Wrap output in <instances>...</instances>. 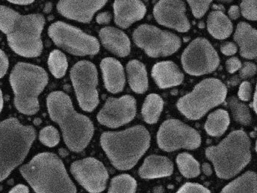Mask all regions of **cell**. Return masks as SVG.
I'll list each match as a JSON object with an SVG mask.
<instances>
[{
  "instance_id": "cell-1",
  "label": "cell",
  "mask_w": 257,
  "mask_h": 193,
  "mask_svg": "<svg viewBox=\"0 0 257 193\" xmlns=\"http://www.w3.org/2000/svg\"><path fill=\"white\" fill-rule=\"evenodd\" d=\"M45 22L44 16L40 14L23 15L0 6V31L7 36L11 49L22 57L31 58L42 54Z\"/></svg>"
},
{
  "instance_id": "cell-2",
  "label": "cell",
  "mask_w": 257,
  "mask_h": 193,
  "mask_svg": "<svg viewBox=\"0 0 257 193\" xmlns=\"http://www.w3.org/2000/svg\"><path fill=\"white\" fill-rule=\"evenodd\" d=\"M47 107L51 119L61 127L69 149L76 152L85 149L94 135V125L74 110L70 96L63 91L52 92L47 98Z\"/></svg>"
},
{
  "instance_id": "cell-3",
  "label": "cell",
  "mask_w": 257,
  "mask_h": 193,
  "mask_svg": "<svg viewBox=\"0 0 257 193\" xmlns=\"http://www.w3.org/2000/svg\"><path fill=\"white\" fill-rule=\"evenodd\" d=\"M150 140L148 130L136 125L124 131L103 133L100 145L115 168L127 170L133 168L145 154Z\"/></svg>"
},
{
  "instance_id": "cell-4",
  "label": "cell",
  "mask_w": 257,
  "mask_h": 193,
  "mask_svg": "<svg viewBox=\"0 0 257 193\" xmlns=\"http://www.w3.org/2000/svg\"><path fill=\"white\" fill-rule=\"evenodd\" d=\"M20 170L37 193H76L64 163L55 154H39Z\"/></svg>"
},
{
  "instance_id": "cell-5",
  "label": "cell",
  "mask_w": 257,
  "mask_h": 193,
  "mask_svg": "<svg viewBox=\"0 0 257 193\" xmlns=\"http://www.w3.org/2000/svg\"><path fill=\"white\" fill-rule=\"evenodd\" d=\"M205 155L213 163L218 177L230 179L249 164L250 140L244 131H234L217 146L207 148Z\"/></svg>"
},
{
  "instance_id": "cell-6",
  "label": "cell",
  "mask_w": 257,
  "mask_h": 193,
  "mask_svg": "<svg viewBox=\"0 0 257 193\" xmlns=\"http://www.w3.org/2000/svg\"><path fill=\"white\" fill-rule=\"evenodd\" d=\"M35 138V129L18 119L0 122V181L23 162Z\"/></svg>"
},
{
  "instance_id": "cell-7",
  "label": "cell",
  "mask_w": 257,
  "mask_h": 193,
  "mask_svg": "<svg viewBox=\"0 0 257 193\" xmlns=\"http://www.w3.org/2000/svg\"><path fill=\"white\" fill-rule=\"evenodd\" d=\"M10 84L15 94V106L23 114L34 115L40 110L39 96L49 82L43 68L20 62L12 70Z\"/></svg>"
},
{
  "instance_id": "cell-8",
  "label": "cell",
  "mask_w": 257,
  "mask_h": 193,
  "mask_svg": "<svg viewBox=\"0 0 257 193\" xmlns=\"http://www.w3.org/2000/svg\"><path fill=\"white\" fill-rule=\"evenodd\" d=\"M227 96V87L220 80L209 78L195 86L190 93L177 101L179 111L191 120L202 118L209 110L220 105Z\"/></svg>"
},
{
  "instance_id": "cell-9",
  "label": "cell",
  "mask_w": 257,
  "mask_h": 193,
  "mask_svg": "<svg viewBox=\"0 0 257 193\" xmlns=\"http://www.w3.org/2000/svg\"><path fill=\"white\" fill-rule=\"evenodd\" d=\"M48 34L57 46L72 55H95L100 51V43L94 36L62 21L51 24Z\"/></svg>"
},
{
  "instance_id": "cell-10",
  "label": "cell",
  "mask_w": 257,
  "mask_h": 193,
  "mask_svg": "<svg viewBox=\"0 0 257 193\" xmlns=\"http://www.w3.org/2000/svg\"><path fill=\"white\" fill-rule=\"evenodd\" d=\"M132 38L135 45L151 57H168L181 46L178 36L150 24H142L135 29Z\"/></svg>"
},
{
  "instance_id": "cell-11",
  "label": "cell",
  "mask_w": 257,
  "mask_h": 193,
  "mask_svg": "<svg viewBox=\"0 0 257 193\" xmlns=\"http://www.w3.org/2000/svg\"><path fill=\"white\" fill-rule=\"evenodd\" d=\"M70 78L81 108L92 112L99 104L98 72L95 65L88 60L77 62L70 70Z\"/></svg>"
},
{
  "instance_id": "cell-12",
  "label": "cell",
  "mask_w": 257,
  "mask_h": 193,
  "mask_svg": "<svg viewBox=\"0 0 257 193\" xmlns=\"http://www.w3.org/2000/svg\"><path fill=\"white\" fill-rule=\"evenodd\" d=\"M181 63L186 73L199 76L216 70L219 57L210 42L199 37L192 41L183 51Z\"/></svg>"
},
{
  "instance_id": "cell-13",
  "label": "cell",
  "mask_w": 257,
  "mask_h": 193,
  "mask_svg": "<svg viewBox=\"0 0 257 193\" xmlns=\"http://www.w3.org/2000/svg\"><path fill=\"white\" fill-rule=\"evenodd\" d=\"M159 148L165 152L180 149H195L201 146L199 133L177 119H168L161 125L157 133Z\"/></svg>"
},
{
  "instance_id": "cell-14",
  "label": "cell",
  "mask_w": 257,
  "mask_h": 193,
  "mask_svg": "<svg viewBox=\"0 0 257 193\" xmlns=\"http://www.w3.org/2000/svg\"><path fill=\"white\" fill-rule=\"evenodd\" d=\"M70 170L75 179L90 193H100L106 188L109 174L103 163L96 158L75 161Z\"/></svg>"
},
{
  "instance_id": "cell-15",
  "label": "cell",
  "mask_w": 257,
  "mask_h": 193,
  "mask_svg": "<svg viewBox=\"0 0 257 193\" xmlns=\"http://www.w3.org/2000/svg\"><path fill=\"white\" fill-rule=\"evenodd\" d=\"M136 100L131 95L109 98L97 114L99 123L115 128L129 123L136 116Z\"/></svg>"
},
{
  "instance_id": "cell-16",
  "label": "cell",
  "mask_w": 257,
  "mask_h": 193,
  "mask_svg": "<svg viewBox=\"0 0 257 193\" xmlns=\"http://www.w3.org/2000/svg\"><path fill=\"white\" fill-rule=\"evenodd\" d=\"M153 16L161 25L180 33L190 30L186 6L182 0H159L153 8Z\"/></svg>"
},
{
  "instance_id": "cell-17",
  "label": "cell",
  "mask_w": 257,
  "mask_h": 193,
  "mask_svg": "<svg viewBox=\"0 0 257 193\" xmlns=\"http://www.w3.org/2000/svg\"><path fill=\"white\" fill-rule=\"evenodd\" d=\"M108 0H59L58 12L62 16L81 23H89L96 12L102 9Z\"/></svg>"
},
{
  "instance_id": "cell-18",
  "label": "cell",
  "mask_w": 257,
  "mask_h": 193,
  "mask_svg": "<svg viewBox=\"0 0 257 193\" xmlns=\"http://www.w3.org/2000/svg\"><path fill=\"white\" fill-rule=\"evenodd\" d=\"M113 10L115 24L122 29L128 28L141 21L147 13V8L142 0H115Z\"/></svg>"
},
{
  "instance_id": "cell-19",
  "label": "cell",
  "mask_w": 257,
  "mask_h": 193,
  "mask_svg": "<svg viewBox=\"0 0 257 193\" xmlns=\"http://www.w3.org/2000/svg\"><path fill=\"white\" fill-rule=\"evenodd\" d=\"M105 87L112 93L121 92L125 85V74L122 64L116 59L106 57L100 62Z\"/></svg>"
},
{
  "instance_id": "cell-20",
  "label": "cell",
  "mask_w": 257,
  "mask_h": 193,
  "mask_svg": "<svg viewBox=\"0 0 257 193\" xmlns=\"http://www.w3.org/2000/svg\"><path fill=\"white\" fill-rule=\"evenodd\" d=\"M102 45L106 49L120 57H127L131 52L128 36L119 29L106 27L99 32Z\"/></svg>"
},
{
  "instance_id": "cell-21",
  "label": "cell",
  "mask_w": 257,
  "mask_h": 193,
  "mask_svg": "<svg viewBox=\"0 0 257 193\" xmlns=\"http://www.w3.org/2000/svg\"><path fill=\"white\" fill-rule=\"evenodd\" d=\"M152 76L160 88L180 85L184 75L179 66L172 61H162L156 63L152 69Z\"/></svg>"
},
{
  "instance_id": "cell-22",
  "label": "cell",
  "mask_w": 257,
  "mask_h": 193,
  "mask_svg": "<svg viewBox=\"0 0 257 193\" xmlns=\"http://www.w3.org/2000/svg\"><path fill=\"white\" fill-rule=\"evenodd\" d=\"M234 40L240 48V56L248 60L256 58L257 31L246 22L237 24Z\"/></svg>"
},
{
  "instance_id": "cell-23",
  "label": "cell",
  "mask_w": 257,
  "mask_h": 193,
  "mask_svg": "<svg viewBox=\"0 0 257 193\" xmlns=\"http://www.w3.org/2000/svg\"><path fill=\"white\" fill-rule=\"evenodd\" d=\"M174 172L172 161L162 155H152L146 158L139 168V176L143 179H156L171 176Z\"/></svg>"
},
{
  "instance_id": "cell-24",
  "label": "cell",
  "mask_w": 257,
  "mask_h": 193,
  "mask_svg": "<svg viewBox=\"0 0 257 193\" xmlns=\"http://www.w3.org/2000/svg\"><path fill=\"white\" fill-rule=\"evenodd\" d=\"M208 33L219 40L227 39L233 32L231 20L221 11H212L207 19Z\"/></svg>"
},
{
  "instance_id": "cell-25",
  "label": "cell",
  "mask_w": 257,
  "mask_h": 193,
  "mask_svg": "<svg viewBox=\"0 0 257 193\" xmlns=\"http://www.w3.org/2000/svg\"><path fill=\"white\" fill-rule=\"evenodd\" d=\"M129 85L137 93H144L148 89L149 82L145 65L138 60H132L126 66Z\"/></svg>"
},
{
  "instance_id": "cell-26",
  "label": "cell",
  "mask_w": 257,
  "mask_h": 193,
  "mask_svg": "<svg viewBox=\"0 0 257 193\" xmlns=\"http://www.w3.org/2000/svg\"><path fill=\"white\" fill-rule=\"evenodd\" d=\"M220 193H257L256 174L246 171L225 185Z\"/></svg>"
},
{
  "instance_id": "cell-27",
  "label": "cell",
  "mask_w": 257,
  "mask_h": 193,
  "mask_svg": "<svg viewBox=\"0 0 257 193\" xmlns=\"http://www.w3.org/2000/svg\"><path fill=\"white\" fill-rule=\"evenodd\" d=\"M229 124L228 112L219 109L209 115L204 125V129L207 134L212 137H220L228 129Z\"/></svg>"
},
{
  "instance_id": "cell-28",
  "label": "cell",
  "mask_w": 257,
  "mask_h": 193,
  "mask_svg": "<svg viewBox=\"0 0 257 193\" xmlns=\"http://www.w3.org/2000/svg\"><path fill=\"white\" fill-rule=\"evenodd\" d=\"M163 107L162 98L157 93H150L146 98L141 109L143 119L150 125L157 123Z\"/></svg>"
},
{
  "instance_id": "cell-29",
  "label": "cell",
  "mask_w": 257,
  "mask_h": 193,
  "mask_svg": "<svg viewBox=\"0 0 257 193\" xmlns=\"http://www.w3.org/2000/svg\"><path fill=\"white\" fill-rule=\"evenodd\" d=\"M177 167L180 173L186 178H195L201 173L200 164L192 155L187 152H183L177 155Z\"/></svg>"
},
{
  "instance_id": "cell-30",
  "label": "cell",
  "mask_w": 257,
  "mask_h": 193,
  "mask_svg": "<svg viewBox=\"0 0 257 193\" xmlns=\"http://www.w3.org/2000/svg\"><path fill=\"white\" fill-rule=\"evenodd\" d=\"M48 66L51 73L57 78L65 75L68 69V61L65 54L60 50H54L48 58Z\"/></svg>"
},
{
  "instance_id": "cell-31",
  "label": "cell",
  "mask_w": 257,
  "mask_h": 193,
  "mask_svg": "<svg viewBox=\"0 0 257 193\" xmlns=\"http://www.w3.org/2000/svg\"><path fill=\"white\" fill-rule=\"evenodd\" d=\"M136 179L129 174H121L112 178L108 193H135L137 191Z\"/></svg>"
},
{
  "instance_id": "cell-32",
  "label": "cell",
  "mask_w": 257,
  "mask_h": 193,
  "mask_svg": "<svg viewBox=\"0 0 257 193\" xmlns=\"http://www.w3.org/2000/svg\"><path fill=\"white\" fill-rule=\"evenodd\" d=\"M228 102L231 114L235 122L240 125H250L252 122V116L247 106L239 101V100L234 96H231Z\"/></svg>"
},
{
  "instance_id": "cell-33",
  "label": "cell",
  "mask_w": 257,
  "mask_h": 193,
  "mask_svg": "<svg viewBox=\"0 0 257 193\" xmlns=\"http://www.w3.org/2000/svg\"><path fill=\"white\" fill-rule=\"evenodd\" d=\"M40 140L45 146H49V147H54L59 143V132L55 127H46L40 131Z\"/></svg>"
},
{
  "instance_id": "cell-34",
  "label": "cell",
  "mask_w": 257,
  "mask_h": 193,
  "mask_svg": "<svg viewBox=\"0 0 257 193\" xmlns=\"http://www.w3.org/2000/svg\"><path fill=\"white\" fill-rule=\"evenodd\" d=\"M189 3L194 17L201 18L205 15L213 0H186Z\"/></svg>"
},
{
  "instance_id": "cell-35",
  "label": "cell",
  "mask_w": 257,
  "mask_h": 193,
  "mask_svg": "<svg viewBox=\"0 0 257 193\" xmlns=\"http://www.w3.org/2000/svg\"><path fill=\"white\" fill-rule=\"evenodd\" d=\"M240 11L243 18L246 20L256 21V0H243L240 3Z\"/></svg>"
},
{
  "instance_id": "cell-36",
  "label": "cell",
  "mask_w": 257,
  "mask_h": 193,
  "mask_svg": "<svg viewBox=\"0 0 257 193\" xmlns=\"http://www.w3.org/2000/svg\"><path fill=\"white\" fill-rule=\"evenodd\" d=\"M177 193H211L204 185L194 182H186L180 187Z\"/></svg>"
},
{
  "instance_id": "cell-37",
  "label": "cell",
  "mask_w": 257,
  "mask_h": 193,
  "mask_svg": "<svg viewBox=\"0 0 257 193\" xmlns=\"http://www.w3.org/2000/svg\"><path fill=\"white\" fill-rule=\"evenodd\" d=\"M252 88L250 83L249 81H243L239 87L237 96H238L240 101H243V102H247V101H250L251 98H252Z\"/></svg>"
},
{
  "instance_id": "cell-38",
  "label": "cell",
  "mask_w": 257,
  "mask_h": 193,
  "mask_svg": "<svg viewBox=\"0 0 257 193\" xmlns=\"http://www.w3.org/2000/svg\"><path fill=\"white\" fill-rule=\"evenodd\" d=\"M256 72V66L252 62L246 61L241 65L239 77L242 79L253 76Z\"/></svg>"
},
{
  "instance_id": "cell-39",
  "label": "cell",
  "mask_w": 257,
  "mask_h": 193,
  "mask_svg": "<svg viewBox=\"0 0 257 193\" xmlns=\"http://www.w3.org/2000/svg\"><path fill=\"white\" fill-rule=\"evenodd\" d=\"M241 62L237 57H232L227 60L225 62V69L229 73H234L241 67Z\"/></svg>"
},
{
  "instance_id": "cell-40",
  "label": "cell",
  "mask_w": 257,
  "mask_h": 193,
  "mask_svg": "<svg viewBox=\"0 0 257 193\" xmlns=\"http://www.w3.org/2000/svg\"><path fill=\"white\" fill-rule=\"evenodd\" d=\"M220 51L224 55H234L237 53V45L232 42H225L220 45Z\"/></svg>"
},
{
  "instance_id": "cell-41",
  "label": "cell",
  "mask_w": 257,
  "mask_h": 193,
  "mask_svg": "<svg viewBox=\"0 0 257 193\" xmlns=\"http://www.w3.org/2000/svg\"><path fill=\"white\" fill-rule=\"evenodd\" d=\"M10 62L6 53L3 50L0 49V78L5 76L8 71Z\"/></svg>"
},
{
  "instance_id": "cell-42",
  "label": "cell",
  "mask_w": 257,
  "mask_h": 193,
  "mask_svg": "<svg viewBox=\"0 0 257 193\" xmlns=\"http://www.w3.org/2000/svg\"><path fill=\"white\" fill-rule=\"evenodd\" d=\"M111 20H112V15L109 12H100L96 17V21L100 25L109 24Z\"/></svg>"
},
{
  "instance_id": "cell-43",
  "label": "cell",
  "mask_w": 257,
  "mask_h": 193,
  "mask_svg": "<svg viewBox=\"0 0 257 193\" xmlns=\"http://www.w3.org/2000/svg\"><path fill=\"white\" fill-rule=\"evenodd\" d=\"M228 17L231 18V20H237L240 18V8L236 5H233L231 7L229 8L228 11Z\"/></svg>"
},
{
  "instance_id": "cell-44",
  "label": "cell",
  "mask_w": 257,
  "mask_h": 193,
  "mask_svg": "<svg viewBox=\"0 0 257 193\" xmlns=\"http://www.w3.org/2000/svg\"><path fill=\"white\" fill-rule=\"evenodd\" d=\"M10 193H30V190L26 185L19 184V185H16L14 188H12Z\"/></svg>"
},
{
  "instance_id": "cell-45",
  "label": "cell",
  "mask_w": 257,
  "mask_h": 193,
  "mask_svg": "<svg viewBox=\"0 0 257 193\" xmlns=\"http://www.w3.org/2000/svg\"><path fill=\"white\" fill-rule=\"evenodd\" d=\"M203 173L207 176H211L213 173V169H212L211 165L209 163L205 162L202 165Z\"/></svg>"
},
{
  "instance_id": "cell-46",
  "label": "cell",
  "mask_w": 257,
  "mask_h": 193,
  "mask_svg": "<svg viewBox=\"0 0 257 193\" xmlns=\"http://www.w3.org/2000/svg\"><path fill=\"white\" fill-rule=\"evenodd\" d=\"M10 3L16 5H21V6H26L34 3L35 0H8Z\"/></svg>"
},
{
  "instance_id": "cell-47",
  "label": "cell",
  "mask_w": 257,
  "mask_h": 193,
  "mask_svg": "<svg viewBox=\"0 0 257 193\" xmlns=\"http://www.w3.org/2000/svg\"><path fill=\"white\" fill-rule=\"evenodd\" d=\"M240 77L237 76V75H235V76L232 77L231 78V80H230V82H231V85H237L239 82H240Z\"/></svg>"
},
{
  "instance_id": "cell-48",
  "label": "cell",
  "mask_w": 257,
  "mask_h": 193,
  "mask_svg": "<svg viewBox=\"0 0 257 193\" xmlns=\"http://www.w3.org/2000/svg\"><path fill=\"white\" fill-rule=\"evenodd\" d=\"M253 101H252V109H253L254 112L256 113L257 112V107H256V91L254 92L253 96Z\"/></svg>"
},
{
  "instance_id": "cell-49",
  "label": "cell",
  "mask_w": 257,
  "mask_h": 193,
  "mask_svg": "<svg viewBox=\"0 0 257 193\" xmlns=\"http://www.w3.org/2000/svg\"><path fill=\"white\" fill-rule=\"evenodd\" d=\"M4 98H3L2 90L0 89V113L2 112L3 108H4Z\"/></svg>"
},
{
  "instance_id": "cell-50",
  "label": "cell",
  "mask_w": 257,
  "mask_h": 193,
  "mask_svg": "<svg viewBox=\"0 0 257 193\" xmlns=\"http://www.w3.org/2000/svg\"><path fill=\"white\" fill-rule=\"evenodd\" d=\"M216 1L219 2L220 3H225V4H228V3H231V2L234 1V0H216Z\"/></svg>"
}]
</instances>
